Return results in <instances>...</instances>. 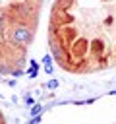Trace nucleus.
Here are the masks:
<instances>
[{"mask_svg": "<svg viewBox=\"0 0 116 124\" xmlns=\"http://www.w3.org/2000/svg\"><path fill=\"white\" fill-rule=\"evenodd\" d=\"M50 48L58 66L68 72L116 66V0H56Z\"/></svg>", "mask_w": 116, "mask_h": 124, "instance_id": "nucleus-1", "label": "nucleus"}]
</instances>
